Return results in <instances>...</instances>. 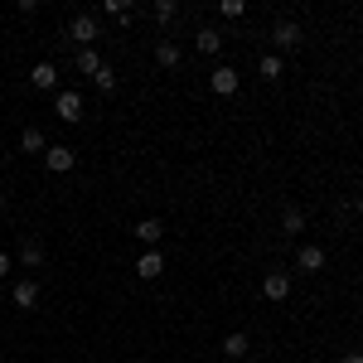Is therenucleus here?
Here are the masks:
<instances>
[{"label": "nucleus", "mask_w": 363, "mask_h": 363, "mask_svg": "<svg viewBox=\"0 0 363 363\" xmlns=\"http://www.w3.org/2000/svg\"><path fill=\"white\" fill-rule=\"evenodd\" d=\"M44 165L54 169V174H68V169L78 165V155H73L68 145H49V150H44Z\"/></svg>", "instance_id": "1"}, {"label": "nucleus", "mask_w": 363, "mask_h": 363, "mask_svg": "<svg viewBox=\"0 0 363 363\" xmlns=\"http://www.w3.org/2000/svg\"><path fill=\"white\" fill-rule=\"evenodd\" d=\"M68 34H73L78 49H92V39H97V20H92V15H78V20L68 25Z\"/></svg>", "instance_id": "2"}, {"label": "nucleus", "mask_w": 363, "mask_h": 363, "mask_svg": "<svg viewBox=\"0 0 363 363\" xmlns=\"http://www.w3.org/2000/svg\"><path fill=\"white\" fill-rule=\"evenodd\" d=\"M262 296H267V301H286V296H291V277H286V272H267Z\"/></svg>", "instance_id": "3"}, {"label": "nucleus", "mask_w": 363, "mask_h": 363, "mask_svg": "<svg viewBox=\"0 0 363 363\" xmlns=\"http://www.w3.org/2000/svg\"><path fill=\"white\" fill-rule=\"evenodd\" d=\"M272 44H277V49H296V44H301V25H296V20H281V25L272 29Z\"/></svg>", "instance_id": "4"}, {"label": "nucleus", "mask_w": 363, "mask_h": 363, "mask_svg": "<svg viewBox=\"0 0 363 363\" xmlns=\"http://www.w3.org/2000/svg\"><path fill=\"white\" fill-rule=\"evenodd\" d=\"M54 107H58V116H63V121H78V116H83V97H78V92H58Z\"/></svg>", "instance_id": "5"}, {"label": "nucleus", "mask_w": 363, "mask_h": 363, "mask_svg": "<svg viewBox=\"0 0 363 363\" xmlns=\"http://www.w3.org/2000/svg\"><path fill=\"white\" fill-rule=\"evenodd\" d=\"M208 87H213L218 97H233V92H238V73H233V68H213V78H208Z\"/></svg>", "instance_id": "6"}, {"label": "nucleus", "mask_w": 363, "mask_h": 363, "mask_svg": "<svg viewBox=\"0 0 363 363\" xmlns=\"http://www.w3.org/2000/svg\"><path fill=\"white\" fill-rule=\"evenodd\" d=\"M160 272H165V257H160V252H145V257L136 262V277L140 281H155Z\"/></svg>", "instance_id": "7"}, {"label": "nucleus", "mask_w": 363, "mask_h": 363, "mask_svg": "<svg viewBox=\"0 0 363 363\" xmlns=\"http://www.w3.org/2000/svg\"><path fill=\"white\" fill-rule=\"evenodd\" d=\"M136 238H140V242H145L150 252H155V242L165 238V228H160V218H140V223H136Z\"/></svg>", "instance_id": "8"}, {"label": "nucleus", "mask_w": 363, "mask_h": 363, "mask_svg": "<svg viewBox=\"0 0 363 363\" xmlns=\"http://www.w3.org/2000/svg\"><path fill=\"white\" fill-rule=\"evenodd\" d=\"M15 306H20V310L39 306V281H15Z\"/></svg>", "instance_id": "9"}, {"label": "nucleus", "mask_w": 363, "mask_h": 363, "mask_svg": "<svg viewBox=\"0 0 363 363\" xmlns=\"http://www.w3.org/2000/svg\"><path fill=\"white\" fill-rule=\"evenodd\" d=\"M296 267H301V272H320V267H325V247H315V242L301 247L296 252Z\"/></svg>", "instance_id": "10"}, {"label": "nucleus", "mask_w": 363, "mask_h": 363, "mask_svg": "<svg viewBox=\"0 0 363 363\" xmlns=\"http://www.w3.org/2000/svg\"><path fill=\"white\" fill-rule=\"evenodd\" d=\"M29 83L39 87V92H49V87L58 83V68H54V63H34V73H29Z\"/></svg>", "instance_id": "11"}, {"label": "nucleus", "mask_w": 363, "mask_h": 363, "mask_svg": "<svg viewBox=\"0 0 363 363\" xmlns=\"http://www.w3.org/2000/svg\"><path fill=\"white\" fill-rule=\"evenodd\" d=\"M20 145H25L29 155H44V150H49V140H44V131H39V126H25V136H20Z\"/></svg>", "instance_id": "12"}, {"label": "nucleus", "mask_w": 363, "mask_h": 363, "mask_svg": "<svg viewBox=\"0 0 363 363\" xmlns=\"http://www.w3.org/2000/svg\"><path fill=\"white\" fill-rule=\"evenodd\" d=\"M78 73H87V78H97V73H102V58H97V49H78Z\"/></svg>", "instance_id": "13"}, {"label": "nucleus", "mask_w": 363, "mask_h": 363, "mask_svg": "<svg viewBox=\"0 0 363 363\" xmlns=\"http://www.w3.org/2000/svg\"><path fill=\"white\" fill-rule=\"evenodd\" d=\"M155 63H160V68H174V63H179V44L160 39V44H155Z\"/></svg>", "instance_id": "14"}, {"label": "nucleus", "mask_w": 363, "mask_h": 363, "mask_svg": "<svg viewBox=\"0 0 363 363\" xmlns=\"http://www.w3.org/2000/svg\"><path fill=\"white\" fill-rule=\"evenodd\" d=\"M20 262H25V267H39V262H44V242L25 238V242H20Z\"/></svg>", "instance_id": "15"}, {"label": "nucleus", "mask_w": 363, "mask_h": 363, "mask_svg": "<svg viewBox=\"0 0 363 363\" xmlns=\"http://www.w3.org/2000/svg\"><path fill=\"white\" fill-rule=\"evenodd\" d=\"M223 49V34L218 29H199V54H218Z\"/></svg>", "instance_id": "16"}, {"label": "nucleus", "mask_w": 363, "mask_h": 363, "mask_svg": "<svg viewBox=\"0 0 363 363\" xmlns=\"http://www.w3.org/2000/svg\"><path fill=\"white\" fill-rule=\"evenodd\" d=\"M301 228H306V213L301 208H286L281 213V233H301Z\"/></svg>", "instance_id": "17"}, {"label": "nucleus", "mask_w": 363, "mask_h": 363, "mask_svg": "<svg viewBox=\"0 0 363 363\" xmlns=\"http://www.w3.org/2000/svg\"><path fill=\"white\" fill-rule=\"evenodd\" d=\"M257 73H262L267 83H277V78H281V58H277V54H267L262 63H257Z\"/></svg>", "instance_id": "18"}, {"label": "nucleus", "mask_w": 363, "mask_h": 363, "mask_svg": "<svg viewBox=\"0 0 363 363\" xmlns=\"http://www.w3.org/2000/svg\"><path fill=\"white\" fill-rule=\"evenodd\" d=\"M223 354H228V359H242V354H247V335H228L223 339Z\"/></svg>", "instance_id": "19"}, {"label": "nucleus", "mask_w": 363, "mask_h": 363, "mask_svg": "<svg viewBox=\"0 0 363 363\" xmlns=\"http://www.w3.org/2000/svg\"><path fill=\"white\" fill-rule=\"evenodd\" d=\"M102 15H112V20H131V5H126V0H102Z\"/></svg>", "instance_id": "20"}, {"label": "nucleus", "mask_w": 363, "mask_h": 363, "mask_svg": "<svg viewBox=\"0 0 363 363\" xmlns=\"http://www.w3.org/2000/svg\"><path fill=\"white\" fill-rule=\"evenodd\" d=\"M174 15H179V5H174V0H155V20H160V25H169Z\"/></svg>", "instance_id": "21"}, {"label": "nucleus", "mask_w": 363, "mask_h": 363, "mask_svg": "<svg viewBox=\"0 0 363 363\" xmlns=\"http://www.w3.org/2000/svg\"><path fill=\"white\" fill-rule=\"evenodd\" d=\"M97 92H116V68L102 63V73H97Z\"/></svg>", "instance_id": "22"}, {"label": "nucleus", "mask_w": 363, "mask_h": 363, "mask_svg": "<svg viewBox=\"0 0 363 363\" xmlns=\"http://www.w3.org/2000/svg\"><path fill=\"white\" fill-rule=\"evenodd\" d=\"M242 10H247V5H242V0H223V5H218V15H223V20H238V15H242Z\"/></svg>", "instance_id": "23"}, {"label": "nucleus", "mask_w": 363, "mask_h": 363, "mask_svg": "<svg viewBox=\"0 0 363 363\" xmlns=\"http://www.w3.org/2000/svg\"><path fill=\"white\" fill-rule=\"evenodd\" d=\"M10 267H15V262H10V257H5V252H0V281L10 277Z\"/></svg>", "instance_id": "24"}, {"label": "nucleus", "mask_w": 363, "mask_h": 363, "mask_svg": "<svg viewBox=\"0 0 363 363\" xmlns=\"http://www.w3.org/2000/svg\"><path fill=\"white\" fill-rule=\"evenodd\" d=\"M339 363H363V354H359V349H349V354H344Z\"/></svg>", "instance_id": "25"}, {"label": "nucleus", "mask_w": 363, "mask_h": 363, "mask_svg": "<svg viewBox=\"0 0 363 363\" xmlns=\"http://www.w3.org/2000/svg\"><path fill=\"white\" fill-rule=\"evenodd\" d=\"M0 213H5V194H0Z\"/></svg>", "instance_id": "26"}]
</instances>
